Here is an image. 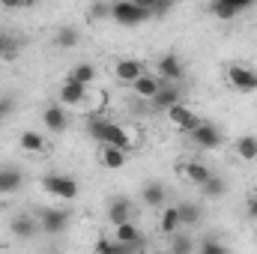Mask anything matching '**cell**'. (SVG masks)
Masks as SVG:
<instances>
[{
  "label": "cell",
  "instance_id": "6da1fadb",
  "mask_svg": "<svg viewBox=\"0 0 257 254\" xmlns=\"http://www.w3.org/2000/svg\"><path fill=\"white\" fill-rule=\"evenodd\" d=\"M153 18V12L141 0H117L111 3V21L120 27H141Z\"/></svg>",
  "mask_w": 257,
  "mask_h": 254
},
{
  "label": "cell",
  "instance_id": "7a4b0ae2",
  "mask_svg": "<svg viewBox=\"0 0 257 254\" xmlns=\"http://www.w3.org/2000/svg\"><path fill=\"white\" fill-rule=\"evenodd\" d=\"M224 78H227V84H230L236 93H245V96L257 93V69L254 66L230 63L227 69H224Z\"/></svg>",
  "mask_w": 257,
  "mask_h": 254
},
{
  "label": "cell",
  "instance_id": "3957f363",
  "mask_svg": "<svg viewBox=\"0 0 257 254\" xmlns=\"http://www.w3.org/2000/svg\"><path fill=\"white\" fill-rule=\"evenodd\" d=\"M42 189L48 191L51 197H57V200H75L78 197V180L75 177H69V174H45L42 177Z\"/></svg>",
  "mask_w": 257,
  "mask_h": 254
},
{
  "label": "cell",
  "instance_id": "277c9868",
  "mask_svg": "<svg viewBox=\"0 0 257 254\" xmlns=\"http://www.w3.org/2000/svg\"><path fill=\"white\" fill-rule=\"evenodd\" d=\"M102 147H114V150H120V153H132L135 150V132L128 126H123V123H108V129H105V141H102Z\"/></svg>",
  "mask_w": 257,
  "mask_h": 254
},
{
  "label": "cell",
  "instance_id": "5b68a950",
  "mask_svg": "<svg viewBox=\"0 0 257 254\" xmlns=\"http://www.w3.org/2000/svg\"><path fill=\"white\" fill-rule=\"evenodd\" d=\"M156 75L165 81V84H180L183 75H186V63L177 57V51H168L156 60Z\"/></svg>",
  "mask_w": 257,
  "mask_h": 254
},
{
  "label": "cell",
  "instance_id": "8992f818",
  "mask_svg": "<svg viewBox=\"0 0 257 254\" xmlns=\"http://www.w3.org/2000/svg\"><path fill=\"white\" fill-rule=\"evenodd\" d=\"M150 69H147V63L144 60H138V57H120L117 63H114V78L120 81V84H126V87H132L141 75H147Z\"/></svg>",
  "mask_w": 257,
  "mask_h": 254
},
{
  "label": "cell",
  "instance_id": "52a82bcc",
  "mask_svg": "<svg viewBox=\"0 0 257 254\" xmlns=\"http://www.w3.org/2000/svg\"><path fill=\"white\" fill-rule=\"evenodd\" d=\"M36 221H39V230L42 233L57 236V233H63L66 227H69V212L66 209H42L36 215Z\"/></svg>",
  "mask_w": 257,
  "mask_h": 254
},
{
  "label": "cell",
  "instance_id": "ba28073f",
  "mask_svg": "<svg viewBox=\"0 0 257 254\" xmlns=\"http://www.w3.org/2000/svg\"><path fill=\"white\" fill-rule=\"evenodd\" d=\"M206 12H209L212 18H218V21H233V18H239L242 12H248V3H245V0H212V3L206 6Z\"/></svg>",
  "mask_w": 257,
  "mask_h": 254
},
{
  "label": "cell",
  "instance_id": "9c48e42d",
  "mask_svg": "<svg viewBox=\"0 0 257 254\" xmlns=\"http://www.w3.org/2000/svg\"><path fill=\"white\" fill-rule=\"evenodd\" d=\"M168 120H171V126L177 129V132H186V135H192L194 129L203 123V120L194 114L186 102H183V105H177V108H171V111H168Z\"/></svg>",
  "mask_w": 257,
  "mask_h": 254
},
{
  "label": "cell",
  "instance_id": "30bf717a",
  "mask_svg": "<svg viewBox=\"0 0 257 254\" xmlns=\"http://www.w3.org/2000/svg\"><path fill=\"white\" fill-rule=\"evenodd\" d=\"M162 84H165V81H162L156 72H147V75H141V78H138V81H135L128 90L135 93V99H141V102H153V99L159 96Z\"/></svg>",
  "mask_w": 257,
  "mask_h": 254
},
{
  "label": "cell",
  "instance_id": "8fae6325",
  "mask_svg": "<svg viewBox=\"0 0 257 254\" xmlns=\"http://www.w3.org/2000/svg\"><path fill=\"white\" fill-rule=\"evenodd\" d=\"M177 105H183V87L180 84H162V90H159V96L150 102V108L153 111H171V108H177Z\"/></svg>",
  "mask_w": 257,
  "mask_h": 254
},
{
  "label": "cell",
  "instance_id": "7c38bea8",
  "mask_svg": "<svg viewBox=\"0 0 257 254\" xmlns=\"http://www.w3.org/2000/svg\"><path fill=\"white\" fill-rule=\"evenodd\" d=\"M114 239L117 242H123L126 248H132V254H141L144 251V233L138 230V224L135 221H126V224H120V227H114Z\"/></svg>",
  "mask_w": 257,
  "mask_h": 254
},
{
  "label": "cell",
  "instance_id": "4fadbf2b",
  "mask_svg": "<svg viewBox=\"0 0 257 254\" xmlns=\"http://www.w3.org/2000/svg\"><path fill=\"white\" fill-rule=\"evenodd\" d=\"M87 96H90V87H81V84H75V81H63V87H60V93H57V102H60L63 108H81V105L87 102Z\"/></svg>",
  "mask_w": 257,
  "mask_h": 254
},
{
  "label": "cell",
  "instance_id": "5bb4252c",
  "mask_svg": "<svg viewBox=\"0 0 257 254\" xmlns=\"http://www.w3.org/2000/svg\"><path fill=\"white\" fill-rule=\"evenodd\" d=\"M42 126L48 129V132H54V135H60L69 129V111H66L60 102H51L45 111H42Z\"/></svg>",
  "mask_w": 257,
  "mask_h": 254
},
{
  "label": "cell",
  "instance_id": "9a60e30c",
  "mask_svg": "<svg viewBox=\"0 0 257 254\" xmlns=\"http://www.w3.org/2000/svg\"><path fill=\"white\" fill-rule=\"evenodd\" d=\"M192 141L200 147V150H218V147L224 144V138H221L218 126H212V123H206V120L192 132Z\"/></svg>",
  "mask_w": 257,
  "mask_h": 254
},
{
  "label": "cell",
  "instance_id": "2e32d148",
  "mask_svg": "<svg viewBox=\"0 0 257 254\" xmlns=\"http://www.w3.org/2000/svg\"><path fill=\"white\" fill-rule=\"evenodd\" d=\"M9 230H12V236H18V239H33V236L39 233V221H36V215L18 212V215H12V221H9Z\"/></svg>",
  "mask_w": 257,
  "mask_h": 254
},
{
  "label": "cell",
  "instance_id": "e0dca14e",
  "mask_svg": "<svg viewBox=\"0 0 257 254\" xmlns=\"http://www.w3.org/2000/svg\"><path fill=\"white\" fill-rule=\"evenodd\" d=\"M105 218H108L114 227L132 221V200H128V197H114V200L108 203V215H105Z\"/></svg>",
  "mask_w": 257,
  "mask_h": 254
},
{
  "label": "cell",
  "instance_id": "ac0fdd59",
  "mask_svg": "<svg viewBox=\"0 0 257 254\" xmlns=\"http://www.w3.org/2000/svg\"><path fill=\"white\" fill-rule=\"evenodd\" d=\"M177 171H180V174H183L189 183H194L197 189H200V186H203V183L212 177V171H209L203 162H183V165H177Z\"/></svg>",
  "mask_w": 257,
  "mask_h": 254
},
{
  "label": "cell",
  "instance_id": "d6986e66",
  "mask_svg": "<svg viewBox=\"0 0 257 254\" xmlns=\"http://www.w3.org/2000/svg\"><path fill=\"white\" fill-rule=\"evenodd\" d=\"M180 230H183V221H180L177 206H165L162 215H159V233H162V236H174V233H180Z\"/></svg>",
  "mask_w": 257,
  "mask_h": 254
},
{
  "label": "cell",
  "instance_id": "ffe728a7",
  "mask_svg": "<svg viewBox=\"0 0 257 254\" xmlns=\"http://www.w3.org/2000/svg\"><path fill=\"white\" fill-rule=\"evenodd\" d=\"M24 186V174L18 168H0V194H15Z\"/></svg>",
  "mask_w": 257,
  "mask_h": 254
},
{
  "label": "cell",
  "instance_id": "44dd1931",
  "mask_svg": "<svg viewBox=\"0 0 257 254\" xmlns=\"http://www.w3.org/2000/svg\"><path fill=\"white\" fill-rule=\"evenodd\" d=\"M177 212H180L183 227H194V224H200V218H203V206L194 203V200H180V203H177Z\"/></svg>",
  "mask_w": 257,
  "mask_h": 254
},
{
  "label": "cell",
  "instance_id": "7402d4cb",
  "mask_svg": "<svg viewBox=\"0 0 257 254\" xmlns=\"http://www.w3.org/2000/svg\"><path fill=\"white\" fill-rule=\"evenodd\" d=\"M99 78V72H96V66L93 63H78L72 66V72L66 75V81H75V84H81V87H93V81Z\"/></svg>",
  "mask_w": 257,
  "mask_h": 254
},
{
  "label": "cell",
  "instance_id": "603a6c76",
  "mask_svg": "<svg viewBox=\"0 0 257 254\" xmlns=\"http://www.w3.org/2000/svg\"><path fill=\"white\" fill-rule=\"evenodd\" d=\"M141 200L147 203V206H153V209H159V206H165V200H168V191L162 183H147L144 191H141Z\"/></svg>",
  "mask_w": 257,
  "mask_h": 254
},
{
  "label": "cell",
  "instance_id": "cb8c5ba5",
  "mask_svg": "<svg viewBox=\"0 0 257 254\" xmlns=\"http://www.w3.org/2000/svg\"><path fill=\"white\" fill-rule=\"evenodd\" d=\"M18 144H21V150H24V153H45V150H48V141H45L39 132H33V129L21 132Z\"/></svg>",
  "mask_w": 257,
  "mask_h": 254
},
{
  "label": "cell",
  "instance_id": "d4e9b609",
  "mask_svg": "<svg viewBox=\"0 0 257 254\" xmlns=\"http://www.w3.org/2000/svg\"><path fill=\"white\" fill-rule=\"evenodd\" d=\"M111 120H105L102 114H90L87 120H84V129H87V135H90V141H96L99 147H102V141H105V129H108Z\"/></svg>",
  "mask_w": 257,
  "mask_h": 254
},
{
  "label": "cell",
  "instance_id": "484cf974",
  "mask_svg": "<svg viewBox=\"0 0 257 254\" xmlns=\"http://www.w3.org/2000/svg\"><path fill=\"white\" fill-rule=\"evenodd\" d=\"M54 42H57V48L69 51V48H75V45L81 42V30H78V27H72V24H60V27H57Z\"/></svg>",
  "mask_w": 257,
  "mask_h": 254
},
{
  "label": "cell",
  "instance_id": "4316f807",
  "mask_svg": "<svg viewBox=\"0 0 257 254\" xmlns=\"http://www.w3.org/2000/svg\"><path fill=\"white\" fill-rule=\"evenodd\" d=\"M99 162H102L108 171H120V168L126 165V153H120V150H114V147H102V150H99Z\"/></svg>",
  "mask_w": 257,
  "mask_h": 254
},
{
  "label": "cell",
  "instance_id": "83f0119b",
  "mask_svg": "<svg viewBox=\"0 0 257 254\" xmlns=\"http://www.w3.org/2000/svg\"><path fill=\"white\" fill-rule=\"evenodd\" d=\"M236 156L242 159V162H254L257 159V138L254 135H242V138H236Z\"/></svg>",
  "mask_w": 257,
  "mask_h": 254
},
{
  "label": "cell",
  "instance_id": "f1b7e54d",
  "mask_svg": "<svg viewBox=\"0 0 257 254\" xmlns=\"http://www.w3.org/2000/svg\"><path fill=\"white\" fill-rule=\"evenodd\" d=\"M93 251L96 254H132V248H126L123 242H117L114 236H102V239H96Z\"/></svg>",
  "mask_w": 257,
  "mask_h": 254
},
{
  "label": "cell",
  "instance_id": "f546056e",
  "mask_svg": "<svg viewBox=\"0 0 257 254\" xmlns=\"http://www.w3.org/2000/svg\"><path fill=\"white\" fill-rule=\"evenodd\" d=\"M224 191H227V183H224L221 177H215V174H212V177H209V180H206V183L200 186V194H203V197H209V200L221 197Z\"/></svg>",
  "mask_w": 257,
  "mask_h": 254
},
{
  "label": "cell",
  "instance_id": "4dcf8cb0",
  "mask_svg": "<svg viewBox=\"0 0 257 254\" xmlns=\"http://www.w3.org/2000/svg\"><path fill=\"white\" fill-rule=\"evenodd\" d=\"M171 254H194V239L189 233H174L171 236Z\"/></svg>",
  "mask_w": 257,
  "mask_h": 254
},
{
  "label": "cell",
  "instance_id": "1f68e13d",
  "mask_svg": "<svg viewBox=\"0 0 257 254\" xmlns=\"http://www.w3.org/2000/svg\"><path fill=\"white\" fill-rule=\"evenodd\" d=\"M15 48H18V39H15L6 27H0V57H12Z\"/></svg>",
  "mask_w": 257,
  "mask_h": 254
},
{
  "label": "cell",
  "instance_id": "d6a6232c",
  "mask_svg": "<svg viewBox=\"0 0 257 254\" xmlns=\"http://www.w3.org/2000/svg\"><path fill=\"white\" fill-rule=\"evenodd\" d=\"M197 254H230V248L221 245V242H215L212 236H206V239L197 245Z\"/></svg>",
  "mask_w": 257,
  "mask_h": 254
},
{
  "label": "cell",
  "instance_id": "836d02e7",
  "mask_svg": "<svg viewBox=\"0 0 257 254\" xmlns=\"http://www.w3.org/2000/svg\"><path fill=\"white\" fill-rule=\"evenodd\" d=\"M90 18H93V21L111 18V3H93V6H90Z\"/></svg>",
  "mask_w": 257,
  "mask_h": 254
},
{
  "label": "cell",
  "instance_id": "e575fe53",
  "mask_svg": "<svg viewBox=\"0 0 257 254\" xmlns=\"http://www.w3.org/2000/svg\"><path fill=\"white\" fill-rule=\"evenodd\" d=\"M12 108H15V102H12L9 96H0V123H3V120L12 114Z\"/></svg>",
  "mask_w": 257,
  "mask_h": 254
},
{
  "label": "cell",
  "instance_id": "d590c367",
  "mask_svg": "<svg viewBox=\"0 0 257 254\" xmlns=\"http://www.w3.org/2000/svg\"><path fill=\"white\" fill-rule=\"evenodd\" d=\"M248 215H251V218L257 221V194L251 197V200H248Z\"/></svg>",
  "mask_w": 257,
  "mask_h": 254
}]
</instances>
